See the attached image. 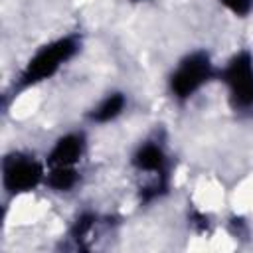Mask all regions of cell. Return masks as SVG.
Instances as JSON below:
<instances>
[{
  "instance_id": "obj_9",
  "label": "cell",
  "mask_w": 253,
  "mask_h": 253,
  "mask_svg": "<svg viewBox=\"0 0 253 253\" xmlns=\"http://www.w3.org/2000/svg\"><path fill=\"white\" fill-rule=\"evenodd\" d=\"M219 4L237 18H245L253 12V0H219Z\"/></svg>"
},
{
  "instance_id": "obj_6",
  "label": "cell",
  "mask_w": 253,
  "mask_h": 253,
  "mask_svg": "<svg viewBox=\"0 0 253 253\" xmlns=\"http://www.w3.org/2000/svg\"><path fill=\"white\" fill-rule=\"evenodd\" d=\"M85 150H87L85 134L79 130H71V132H65V134L55 138V142L51 144L43 162L47 168H53V166L79 168V162L83 160Z\"/></svg>"
},
{
  "instance_id": "obj_7",
  "label": "cell",
  "mask_w": 253,
  "mask_h": 253,
  "mask_svg": "<svg viewBox=\"0 0 253 253\" xmlns=\"http://www.w3.org/2000/svg\"><path fill=\"white\" fill-rule=\"evenodd\" d=\"M126 95L121 93V91H113V93H107L87 115V119L93 123V125H107V123H113L117 121L125 109H126Z\"/></svg>"
},
{
  "instance_id": "obj_4",
  "label": "cell",
  "mask_w": 253,
  "mask_h": 253,
  "mask_svg": "<svg viewBox=\"0 0 253 253\" xmlns=\"http://www.w3.org/2000/svg\"><path fill=\"white\" fill-rule=\"evenodd\" d=\"M227 103L237 115H253V55L247 49L233 53L217 71Z\"/></svg>"
},
{
  "instance_id": "obj_5",
  "label": "cell",
  "mask_w": 253,
  "mask_h": 253,
  "mask_svg": "<svg viewBox=\"0 0 253 253\" xmlns=\"http://www.w3.org/2000/svg\"><path fill=\"white\" fill-rule=\"evenodd\" d=\"M45 162L34 154L12 150L2 158V186L10 196H24L45 182Z\"/></svg>"
},
{
  "instance_id": "obj_3",
  "label": "cell",
  "mask_w": 253,
  "mask_h": 253,
  "mask_svg": "<svg viewBox=\"0 0 253 253\" xmlns=\"http://www.w3.org/2000/svg\"><path fill=\"white\" fill-rule=\"evenodd\" d=\"M217 75L208 51L196 49L186 53L168 75V91L174 101L186 103L198 95Z\"/></svg>"
},
{
  "instance_id": "obj_10",
  "label": "cell",
  "mask_w": 253,
  "mask_h": 253,
  "mask_svg": "<svg viewBox=\"0 0 253 253\" xmlns=\"http://www.w3.org/2000/svg\"><path fill=\"white\" fill-rule=\"evenodd\" d=\"M134 2H136V0H134Z\"/></svg>"
},
{
  "instance_id": "obj_2",
  "label": "cell",
  "mask_w": 253,
  "mask_h": 253,
  "mask_svg": "<svg viewBox=\"0 0 253 253\" xmlns=\"http://www.w3.org/2000/svg\"><path fill=\"white\" fill-rule=\"evenodd\" d=\"M130 166L138 176H144L140 186V202L160 200L170 188V158L162 142L156 138L140 142L130 154Z\"/></svg>"
},
{
  "instance_id": "obj_1",
  "label": "cell",
  "mask_w": 253,
  "mask_h": 253,
  "mask_svg": "<svg viewBox=\"0 0 253 253\" xmlns=\"http://www.w3.org/2000/svg\"><path fill=\"white\" fill-rule=\"evenodd\" d=\"M81 49V38L77 34H67L61 38H55L42 47L34 51V55L26 61L20 75L16 77V89L26 91L30 87H36L53 75L59 73V69L71 61Z\"/></svg>"
},
{
  "instance_id": "obj_8",
  "label": "cell",
  "mask_w": 253,
  "mask_h": 253,
  "mask_svg": "<svg viewBox=\"0 0 253 253\" xmlns=\"http://www.w3.org/2000/svg\"><path fill=\"white\" fill-rule=\"evenodd\" d=\"M47 168V166H45ZM79 182V168L71 166H53L45 170V182L51 192H71Z\"/></svg>"
}]
</instances>
